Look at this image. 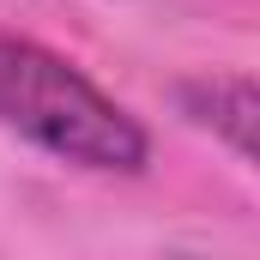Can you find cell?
Segmentation results:
<instances>
[{
	"mask_svg": "<svg viewBox=\"0 0 260 260\" xmlns=\"http://www.w3.org/2000/svg\"><path fill=\"white\" fill-rule=\"evenodd\" d=\"M0 127L97 176H133L151 157L145 127L115 97H103L67 55L12 30H0Z\"/></svg>",
	"mask_w": 260,
	"mask_h": 260,
	"instance_id": "1",
	"label": "cell"
},
{
	"mask_svg": "<svg viewBox=\"0 0 260 260\" xmlns=\"http://www.w3.org/2000/svg\"><path fill=\"white\" fill-rule=\"evenodd\" d=\"M188 97L206 103V115H194V121L224 127L236 157H254V85L248 79H206V85H188Z\"/></svg>",
	"mask_w": 260,
	"mask_h": 260,
	"instance_id": "2",
	"label": "cell"
}]
</instances>
